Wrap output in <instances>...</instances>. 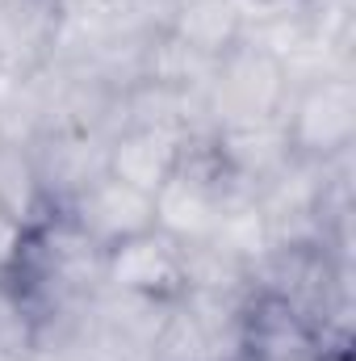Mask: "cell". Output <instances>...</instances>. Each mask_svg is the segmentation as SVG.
Masks as SVG:
<instances>
[{"instance_id":"9","label":"cell","mask_w":356,"mask_h":361,"mask_svg":"<svg viewBox=\"0 0 356 361\" xmlns=\"http://www.w3.org/2000/svg\"><path fill=\"white\" fill-rule=\"evenodd\" d=\"M42 349V315L0 277V361H30Z\"/></svg>"},{"instance_id":"7","label":"cell","mask_w":356,"mask_h":361,"mask_svg":"<svg viewBox=\"0 0 356 361\" xmlns=\"http://www.w3.org/2000/svg\"><path fill=\"white\" fill-rule=\"evenodd\" d=\"M177 160H180L177 135L147 130V126H117L109 135V164H105V173L155 197V189L172 177Z\"/></svg>"},{"instance_id":"1","label":"cell","mask_w":356,"mask_h":361,"mask_svg":"<svg viewBox=\"0 0 356 361\" xmlns=\"http://www.w3.org/2000/svg\"><path fill=\"white\" fill-rule=\"evenodd\" d=\"M289 101V80L276 55L239 38L231 51L214 59V72L201 89V105L214 130L276 122Z\"/></svg>"},{"instance_id":"8","label":"cell","mask_w":356,"mask_h":361,"mask_svg":"<svg viewBox=\"0 0 356 361\" xmlns=\"http://www.w3.org/2000/svg\"><path fill=\"white\" fill-rule=\"evenodd\" d=\"M164 30L210 59H218L222 51H231L243 38V21H239L235 0H172Z\"/></svg>"},{"instance_id":"3","label":"cell","mask_w":356,"mask_h":361,"mask_svg":"<svg viewBox=\"0 0 356 361\" xmlns=\"http://www.w3.org/2000/svg\"><path fill=\"white\" fill-rule=\"evenodd\" d=\"M105 286L139 298L172 302L184 294V244L160 227L113 244L105 252Z\"/></svg>"},{"instance_id":"6","label":"cell","mask_w":356,"mask_h":361,"mask_svg":"<svg viewBox=\"0 0 356 361\" xmlns=\"http://www.w3.org/2000/svg\"><path fill=\"white\" fill-rule=\"evenodd\" d=\"M63 0H0V72L38 76L63 38Z\"/></svg>"},{"instance_id":"4","label":"cell","mask_w":356,"mask_h":361,"mask_svg":"<svg viewBox=\"0 0 356 361\" xmlns=\"http://www.w3.org/2000/svg\"><path fill=\"white\" fill-rule=\"evenodd\" d=\"M231 361H327V345L289 302L268 290H252Z\"/></svg>"},{"instance_id":"2","label":"cell","mask_w":356,"mask_h":361,"mask_svg":"<svg viewBox=\"0 0 356 361\" xmlns=\"http://www.w3.org/2000/svg\"><path fill=\"white\" fill-rule=\"evenodd\" d=\"M289 156L298 160H336L356 143V72H331L310 85L289 89L281 114Z\"/></svg>"},{"instance_id":"5","label":"cell","mask_w":356,"mask_h":361,"mask_svg":"<svg viewBox=\"0 0 356 361\" xmlns=\"http://www.w3.org/2000/svg\"><path fill=\"white\" fill-rule=\"evenodd\" d=\"M63 214L89 240H96L105 252L113 244L134 240V235H143V231L155 227V202H151V193H143V189H134L126 180L109 177V173L92 180L80 197H72L63 206Z\"/></svg>"},{"instance_id":"10","label":"cell","mask_w":356,"mask_h":361,"mask_svg":"<svg viewBox=\"0 0 356 361\" xmlns=\"http://www.w3.org/2000/svg\"><path fill=\"white\" fill-rule=\"evenodd\" d=\"M25 235H30V227L17 223L8 210H0V277L17 265V257H21V248H25Z\"/></svg>"}]
</instances>
